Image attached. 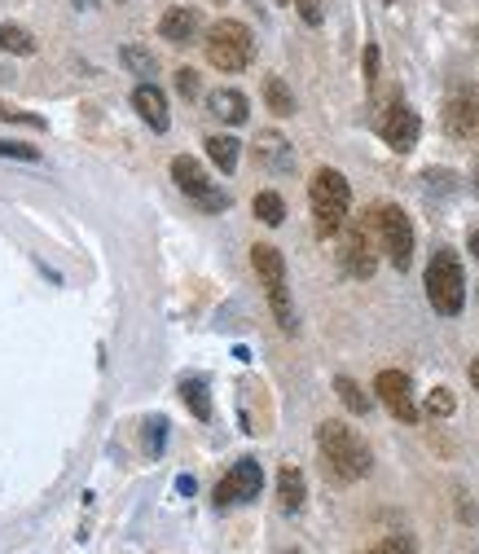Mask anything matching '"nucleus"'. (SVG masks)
Instances as JSON below:
<instances>
[{"instance_id": "cd10ccee", "label": "nucleus", "mask_w": 479, "mask_h": 554, "mask_svg": "<svg viewBox=\"0 0 479 554\" xmlns=\"http://www.w3.org/2000/svg\"><path fill=\"white\" fill-rule=\"evenodd\" d=\"M0 159H22V163H36L40 150L36 146H22V141H0Z\"/></svg>"}, {"instance_id": "2eb2a0df", "label": "nucleus", "mask_w": 479, "mask_h": 554, "mask_svg": "<svg viewBox=\"0 0 479 554\" xmlns=\"http://www.w3.org/2000/svg\"><path fill=\"white\" fill-rule=\"evenodd\" d=\"M207 106H211V115L220 119V124H229V128H238V124H247V115H251V106H247V97L238 93V88H216V93L207 97Z\"/></svg>"}, {"instance_id": "aec40b11", "label": "nucleus", "mask_w": 479, "mask_h": 554, "mask_svg": "<svg viewBox=\"0 0 479 554\" xmlns=\"http://www.w3.org/2000/svg\"><path fill=\"white\" fill-rule=\"evenodd\" d=\"M264 106H269L277 119L295 115V93L286 88V80H277V75H269V80H264Z\"/></svg>"}, {"instance_id": "412c9836", "label": "nucleus", "mask_w": 479, "mask_h": 554, "mask_svg": "<svg viewBox=\"0 0 479 554\" xmlns=\"http://www.w3.org/2000/svg\"><path fill=\"white\" fill-rule=\"evenodd\" d=\"M0 49L18 53V58H31V53H36V36H31L27 27H18V22H5V27H0Z\"/></svg>"}, {"instance_id": "58836bf2", "label": "nucleus", "mask_w": 479, "mask_h": 554, "mask_svg": "<svg viewBox=\"0 0 479 554\" xmlns=\"http://www.w3.org/2000/svg\"><path fill=\"white\" fill-rule=\"evenodd\" d=\"M282 5H286V0H282Z\"/></svg>"}, {"instance_id": "c9c22d12", "label": "nucleus", "mask_w": 479, "mask_h": 554, "mask_svg": "<svg viewBox=\"0 0 479 554\" xmlns=\"http://www.w3.org/2000/svg\"><path fill=\"white\" fill-rule=\"evenodd\" d=\"M286 554H304V550H286Z\"/></svg>"}, {"instance_id": "4c0bfd02", "label": "nucleus", "mask_w": 479, "mask_h": 554, "mask_svg": "<svg viewBox=\"0 0 479 554\" xmlns=\"http://www.w3.org/2000/svg\"><path fill=\"white\" fill-rule=\"evenodd\" d=\"M220 5H225V0H220Z\"/></svg>"}, {"instance_id": "7c9ffc66", "label": "nucleus", "mask_w": 479, "mask_h": 554, "mask_svg": "<svg viewBox=\"0 0 479 554\" xmlns=\"http://www.w3.org/2000/svg\"><path fill=\"white\" fill-rule=\"evenodd\" d=\"M163 440H167V423H163V418H154V423H150V431H146V445H150V453H154V458H159V453H163Z\"/></svg>"}, {"instance_id": "0eeeda50", "label": "nucleus", "mask_w": 479, "mask_h": 554, "mask_svg": "<svg viewBox=\"0 0 479 554\" xmlns=\"http://www.w3.org/2000/svg\"><path fill=\"white\" fill-rule=\"evenodd\" d=\"M172 181L181 185V194H189V198H194V203L203 207V212H211V216L229 207V194L216 190V185H211V176L203 172V163L189 159V154H176V159H172Z\"/></svg>"}, {"instance_id": "f8f14e48", "label": "nucleus", "mask_w": 479, "mask_h": 554, "mask_svg": "<svg viewBox=\"0 0 479 554\" xmlns=\"http://www.w3.org/2000/svg\"><path fill=\"white\" fill-rule=\"evenodd\" d=\"M198 31H203V14H198L194 5H176L159 18V36L167 44H194Z\"/></svg>"}, {"instance_id": "dca6fc26", "label": "nucleus", "mask_w": 479, "mask_h": 554, "mask_svg": "<svg viewBox=\"0 0 479 554\" xmlns=\"http://www.w3.org/2000/svg\"><path fill=\"white\" fill-rule=\"evenodd\" d=\"M255 159H260L269 172H291L295 168V154H291V146H286V137H277V132H260V141H255Z\"/></svg>"}, {"instance_id": "a878e982", "label": "nucleus", "mask_w": 479, "mask_h": 554, "mask_svg": "<svg viewBox=\"0 0 479 554\" xmlns=\"http://www.w3.org/2000/svg\"><path fill=\"white\" fill-rule=\"evenodd\" d=\"M370 554H414V537L392 533V537H383V541H378V546H370Z\"/></svg>"}, {"instance_id": "4be33fe9", "label": "nucleus", "mask_w": 479, "mask_h": 554, "mask_svg": "<svg viewBox=\"0 0 479 554\" xmlns=\"http://www.w3.org/2000/svg\"><path fill=\"white\" fill-rule=\"evenodd\" d=\"M119 62H124L132 75H141V84H146L150 75L159 71V62H154V53H150V49H141V44H124V53H119Z\"/></svg>"}, {"instance_id": "2f4dec72", "label": "nucleus", "mask_w": 479, "mask_h": 554, "mask_svg": "<svg viewBox=\"0 0 479 554\" xmlns=\"http://www.w3.org/2000/svg\"><path fill=\"white\" fill-rule=\"evenodd\" d=\"M365 84H378V49H374V44H370V49H365Z\"/></svg>"}, {"instance_id": "72a5a7b5", "label": "nucleus", "mask_w": 479, "mask_h": 554, "mask_svg": "<svg viewBox=\"0 0 479 554\" xmlns=\"http://www.w3.org/2000/svg\"><path fill=\"white\" fill-rule=\"evenodd\" d=\"M471 251H475V260H479V229H475V234H471Z\"/></svg>"}, {"instance_id": "bb28decb", "label": "nucleus", "mask_w": 479, "mask_h": 554, "mask_svg": "<svg viewBox=\"0 0 479 554\" xmlns=\"http://www.w3.org/2000/svg\"><path fill=\"white\" fill-rule=\"evenodd\" d=\"M427 414H436V418L453 414V392H449V387H436V392L427 396Z\"/></svg>"}, {"instance_id": "6e6552de", "label": "nucleus", "mask_w": 479, "mask_h": 554, "mask_svg": "<svg viewBox=\"0 0 479 554\" xmlns=\"http://www.w3.org/2000/svg\"><path fill=\"white\" fill-rule=\"evenodd\" d=\"M440 119H444V132H449L453 141L475 137L479 132V84H466V80L453 84L449 97H444Z\"/></svg>"}, {"instance_id": "f3484780", "label": "nucleus", "mask_w": 479, "mask_h": 554, "mask_svg": "<svg viewBox=\"0 0 479 554\" xmlns=\"http://www.w3.org/2000/svg\"><path fill=\"white\" fill-rule=\"evenodd\" d=\"M304 497H308L304 471H299V467H282V471H277V502H282L286 515L304 511Z\"/></svg>"}, {"instance_id": "20e7f679", "label": "nucleus", "mask_w": 479, "mask_h": 554, "mask_svg": "<svg viewBox=\"0 0 479 554\" xmlns=\"http://www.w3.org/2000/svg\"><path fill=\"white\" fill-rule=\"evenodd\" d=\"M251 264H255V273H260L264 291H269V308H273L277 326H282L286 335H295L299 321H295V304H291V286H286V260H282V251L269 247V242H255V247H251Z\"/></svg>"}, {"instance_id": "f03ea898", "label": "nucleus", "mask_w": 479, "mask_h": 554, "mask_svg": "<svg viewBox=\"0 0 479 554\" xmlns=\"http://www.w3.org/2000/svg\"><path fill=\"white\" fill-rule=\"evenodd\" d=\"M308 203H313V220H317V234L334 238L343 225H348L352 212V185L343 172L334 168H317L313 181H308Z\"/></svg>"}, {"instance_id": "6ab92c4d", "label": "nucleus", "mask_w": 479, "mask_h": 554, "mask_svg": "<svg viewBox=\"0 0 479 554\" xmlns=\"http://www.w3.org/2000/svg\"><path fill=\"white\" fill-rule=\"evenodd\" d=\"M181 401L189 405V414L194 418H211V396H207V379H198V374H189V379H181Z\"/></svg>"}, {"instance_id": "4468645a", "label": "nucleus", "mask_w": 479, "mask_h": 554, "mask_svg": "<svg viewBox=\"0 0 479 554\" xmlns=\"http://www.w3.org/2000/svg\"><path fill=\"white\" fill-rule=\"evenodd\" d=\"M339 260H343V269H348L352 277H370V273H374V251H370V238H365V229H361V225L348 229Z\"/></svg>"}, {"instance_id": "473e14b6", "label": "nucleus", "mask_w": 479, "mask_h": 554, "mask_svg": "<svg viewBox=\"0 0 479 554\" xmlns=\"http://www.w3.org/2000/svg\"><path fill=\"white\" fill-rule=\"evenodd\" d=\"M471 383H475V392H479V357L471 361Z\"/></svg>"}, {"instance_id": "39448f33", "label": "nucleus", "mask_w": 479, "mask_h": 554, "mask_svg": "<svg viewBox=\"0 0 479 554\" xmlns=\"http://www.w3.org/2000/svg\"><path fill=\"white\" fill-rule=\"evenodd\" d=\"M427 299L440 317H458L466 308V277H462V264L449 247H440L427 264Z\"/></svg>"}, {"instance_id": "9d476101", "label": "nucleus", "mask_w": 479, "mask_h": 554, "mask_svg": "<svg viewBox=\"0 0 479 554\" xmlns=\"http://www.w3.org/2000/svg\"><path fill=\"white\" fill-rule=\"evenodd\" d=\"M264 489V471L255 458H238L229 467V475L216 484V506L225 511V506H238V502H255Z\"/></svg>"}, {"instance_id": "c756f323", "label": "nucleus", "mask_w": 479, "mask_h": 554, "mask_svg": "<svg viewBox=\"0 0 479 554\" xmlns=\"http://www.w3.org/2000/svg\"><path fill=\"white\" fill-rule=\"evenodd\" d=\"M0 119L5 124H31V128H44L40 115H27V110H14V106H0Z\"/></svg>"}, {"instance_id": "393cba45", "label": "nucleus", "mask_w": 479, "mask_h": 554, "mask_svg": "<svg viewBox=\"0 0 479 554\" xmlns=\"http://www.w3.org/2000/svg\"><path fill=\"white\" fill-rule=\"evenodd\" d=\"M295 14L304 18V27H321L326 22V0H291Z\"/></svg>"}, {"instance_id": "e433bc0d", "label": "nucleus", "mask_w": 479, "mask_h": 554, "mask_svg": "<svg viewBox=\"0 0 479 554\" xmlns=\"http://www.w3.org/2000/svg\"><path fill=\"white\" fill-rule=\"evenodd\" d=\"M475 190H479V172H475Z\"/></svg>"}, {"instance_id": "5701e85b", "label": "nucleus", "mask_w": 479, "mask_h": 554, "mask_svg": "<svg viewBox=\"0 0 479 554\" xmlns=\"http://www.w3.org/2000/svg\"><path fill=\"white\" fill-rule=\"evenodd\" d=\"M334 392H339V401L352 409V414H370V396L361 392V383H352L348 374H339V379H334Z\"/></svg>"}, {"instance_id": "7ed1b4c3", "label": "nucleus", "mask_w": 479, "mask_h": 554, "mask_svg": "<svg viewBox=\"0 0 479 554\" xmlns=\"http://www.w3.org/2000/svg\"><path fill=\"white\" fill-rule=\"evenodd\" d=\"M203 49H207V62L216 66V71L238 75V71H247L251 58H255V36H251L247 22H238V18H220L216 27L207 31Z\"/></svg>"}, {"instance_id": "b1692460", "label": "nucleus", "mask_w": 479, "mask_h": 554, "mask_svg": "<svg viewBox=\"0 0 479 554\" xmlns=\"http://www.w3.org/2000/svg\"><path fill=\"white\" fill-rule=\"evenodd\" d=\"M255 220H264V225H282V220H286V203H282V194H273V190L255 194Z\"/></svg>"}, {"instance_id": "423d86ee", "label": "nucleus", "mask_w": 479, "mask_h": 554, "mask_svg": "<svg viewBox=\"0 0 479 554\" xmlns=\"http://www.w3.org/2000/svg\"><path fill=\"white\" fill-rule=\"evenodd\" d=\"M374 234H378V242H383L392 269L405 273L409 264H414V225H409V216L400 212L396 203H378L374 207Z\"/></svg>"}, {"instance_id": "1a4fd4ad", "label": "nucleus", "mask_w": 479, "mask_h": 554, "mask_svg": "<svg viewBox=\"0 0 479 554\" xmlns=\"http://www.w3.org/2000/svg\"><path fill=\"white\" fill-rule=\"evenodd\" d=\"M378 137H383L396 154H409V150L418 146V137H422V119H418V110L396 97V102L387 106L383 115H378Z\"/></svg>"}, {"instance_id": "c85d7f7f", "label": "nucleus", "mask_w": 479, "mask_h": 554, "mask_svg": "<svg viewBox=\"0 0 479 554\" xmlns=\"http://www.w3.org/2000/svg\"><path fill=\"white\" fill-rule=\"evenodd\" d=\"M176 93H181L185 102H194V97H198V71L181 66V71H176Z\"/></svg>"}, {"instance_id": "f257e3e1", "label": "nucleus", "mask_w": 479, "mask_h": 554, "mask_svg": "<svg viewBox=\"0 0 479 554\" xmlns=\"http://www.w3.org/2000/svg\"><path fill=\"white\" fill-rule=\"evenodd\" d=\"M317 445H321V458H326V467L339 475V480H365L374 467V458H370V445H365L361 436L348 427V423H339V418H326V423L317 427Z\"/></svg>"}, {"instance_id": "9b49d317", "label": "nucleus", "mask_w": 479, "mask_h": 554, "mask_svg": "<svg viewBox=\"0 0 479 554\" xmlns=\"http://www.w3.org/2000/svg\"><path fill=\"white\" fill-rule=\"evenodd\" d=\"M378 401L387 405V414L400 418V423H418V405H414V383H409L405 370H383L374 379Z\"/></svg>"}, {"instance_id": "a211bd4d", "label": "nucleus", "mask_w": 479, "mask_h": 554, "mask_svg": "<svg viewBox=\"0 0 479 554\" xmlns=\"http://www.w3.org/2000/svg\"><path fill=\"white\" fill-rule=\"evenodd\" d=\"M238 154H242V146H238V137H225V132H216V137H207V159L216 163L220 172H233L238 168Z\"/></svg>"}, {"instance_id": "ddd939ff", "label": "nucleus", "mask_w": 479, "mask_h": 554, "mask_svg": "<svg viewBox=\"0 0 479 554\" xmlns=\"http://www.w3.org/2000/svg\"><path fill=\"white\" fill-rule=\"evenodd\" d=\"M132 106H137V115L146 119L154 132H167V128H172V115H167V97L159 93V88H154V80H146V84L132 88Z\"/></svg>"}, {"instance_id": "f704fd0d", "label": "nucleus", "mask_w": 479, "mask_h": 554, "mask_svg": "<svg viewBox=\"0 0 479 554\" xmlns=\"http://www.w3.org/2000/svg\"><path fill=\"white\" fill-rule=\"evenodd\" d=\"M75 5H80V9H88V5H93V0H75Z\"/></svg>"}]
</instances>
